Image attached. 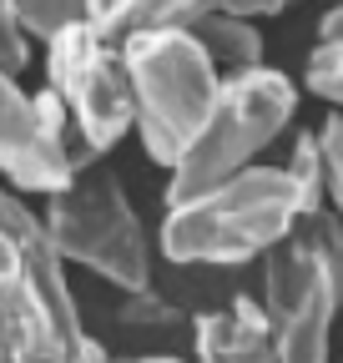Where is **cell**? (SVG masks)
<instances>
[{"label":"cell","mask_w":343,"mask_h":363,"mask_svg":"<svg viewBox=\"0 0 343 363\" xmlns=\"http://www.w3.org/2000/svg\"><path fill=\"white\" fill-rule=\"evenodd\" d=\"M46 217L0 187V363H91L101 343L81 328Z\"/></svg>","instance_id":"obj_1"},{"label":"cell","mask_w":343,"mask_h":363,"mask_svg":"<svg viewBox=\"0 0 343 363\" xmlns=\"http://www.w3.org/2000/svg\"><path fill=\"white\" fill-rule=\"evenodd\" d=\"M318 40H343V0L318 21Z\"/></svg>","instance_id":"obj_17"},{"label":"cell","mask_w":343,"mask_h":363,"mask_svg":"<svg viewBox=\"0 0 343 363\" xmlns=\"http://www.w3.org/2000/svg\"><path fill=\"white\" fill-rule=\"evenodd\" d=\"M91 363H177V358H106V353H101V358H91Z\"/></svg>","instance_id":"obj_19"},{"label":"cell","mask_w":343,"mask_h":363,"mask_svg":"<svg viewBox=\"0 0 343 363\" xmlns=\"http://www.w3.org/2000/svg\"><path fill=\"white\" fill-rule=\"evenodd\" d=\"M30 30H26V16H21V6L16 0H0V71H11V76H21L26 66H30Z\"/></svg>","instance_id":"obj_14"},{"label":"cell","mask_w":343,"mask_h":363,"mask_svg":"<svg viewBox=\"0 0 343 363\" xmlns=\"http://www.w3.org/2000/svg\"><path fill=\"white\" fill-rule=\"evenodd\" d=\"M308 217L288 167H242L207 192L167 202L162 252L177 267H237L268 257Z\"/></svg>","instance_id":"obj_2"},{"label":"cell","mask_w":343,"mask_h":363,"mask_svg":"<svg viewBox=\"0 0 343 363\" xmlns=\"http://www.w3.org/2000/svg\"><path fill=\"white\" fill-rule=\"evenodd\" d=\"M187 30L207 45V56L218 61L223 76L263 66V35H257V26L247 16H207V21L187 26Z\"/></svg>","instance_id":"obj_11"},{"label":"cell","mask_w":343,"mask_h":363,"mask_svg":"<svg viewBox=\"0 0 343 363\" xmlns=\"http://www.w3.org/2000/svg\"><path fill=\"white\" fill-rule=\"evenodd\" d=\"M293 111H298V91L283 71L252 66V71L223 76L218 101H212L202 131L192 136V147L177 157V167L167 177V202L207 192L218 182L237 177L242 167H252L283 136Z\"/></svg>","instance_id":"obj_5"},{"label":"cell","mask_w":343,"mask_h":363,"mask_svg":"<svg viewBox=\"0 0 343 363\" xmlns=\"http://www.w3.org/2000/svg\"><path fill=\"white\" fill-rule=\"evenodd\" d=\"M126 76L137 101V136L157 167H177V157L202 131L212 101H218L223 71L207 56V45L187 26H152L121 35Z\"/></svg>","instance_id":"obj_4"},{"label":"cell","mask_w":343,"mask_h":363,"mask_svg":"<svg viewBox=\"0 0 343 363\" xmlns=\"http://www.w3.org/2000/svg\"><path fill=\"white\" fill-rule=\"evenodd\" d=\"M308 86L323 101L343 106V40H318V51L308 56Z\"/></svg>","instance_id":"obj_15"},{"label":"cell","mask_w":343,"mask_h":363,"mask_svg":"<svg viewBox=\"0 0 343 363\" xmlns=\"http://www.w3.org/2000/svg\"><path fill=\"white\" fill-rule=\"evenodd\" d=\"M263 308L283 363H328L343 313V217L333 207L308 212L263 257Z\"/></svg>","instance_id":"obj_3"},{"label":"cell","mask_w":343,"mask_h":363,"mask_svg":"<svg viewBox=\"0 0 343 363\" xmlns=\"http://www.w3.org/2000/svg\"><path fill=\"white\" fill-rule=\"evenodd\" d=\"M46 233L71 267H86L126 298L152 293V242L111 167L91 162L66 192L46 197Z\"/></svg>","instance_id":"obj_6"},{"label":"cell","mask_w":343,"mask_h":363,"mask_svg":"<svg viewBox=\"0 0 343 363\" xmlns=\"http://www.w3.org/2000/svg\"><path fill=\"white\" fill-rule=\"evenodd\" d=\"M46 86L61 96L81 152L101 162L126 131H137V101L121 45L96 30V21L66 26L46 40Z\"/></svg>","instance_id":"obj_7"},{"label":"cell","mask_w":343,"mask_h":363,"mask_svg":"<svg viewBox=\"0 0 343 363\" xmlns=\"http://www.w3.org/2000/svg\"><path fill=\"white\" fill-rule=\"evenodd\" d=\"M318 147H323V172H328V202L343 217V116H328L318 126Z\"/></svg>","instance_id":"obj_16"},{"label":"cell","mask_w":343,"mask_h":363,"mask_svg":"<svg viewBox=\"0 0 343 363\" xmlns=\"http://www.w3.org/2000/svg\"><path fill=\"white\" fill-rule=\"evenodd\" d=\"M121 6V0H86V11H91V21H106L111 11Z\"/></svg>","instance_id":"obj_18"},{"label":"cell","mask_w":343,"mask_h":363,"mask_svg":"<svg viewBox=\"0 0 343 363\" xmlns=\"http://www.w3.org/2000/svg\"><path fill=\"white\" fill-rule=\"evenodd\" d=\"M81 167H91V157L81 152L61 96L51 86L30 96L21 76L0 71V177L16 192L56 197L81 177Z\"/></svg>","instance_id":"obj_8"},{"label":"cell","mask_w":343,"mask_h":363,"mask_svg":"<svg viewBox=\"0 0 343 363\" xmlns=\"http://www.w3.org/2000/svg\"><path fill=\"white\" fill-rule=\"evenodd\" d=\"M21 16H26V30L46 45L51 35H61L66 26H81L91 21V11H86V0H16Z\"/></svg>","instance_id":"obj_13"},{"label":"cell","mask_w":343,"mask_h":363,"mask_svg":"<svg viewBox=\"0 0 343 363\" xmlns=\"http://www.w3.org/2000/svg\"><path fill=\"white\" fill-rule=\"evenodd\" d=\"M298 182V192H303V207L318 212L328 207V172H323V147H318V131H298L293 136V152L283 162Z\"/></svg>","instance_id":"obj_12"},{"label":"cell","mask_w":343,"mask_h":363,"mask_svg":"<svg viewBox=\"0 0 343 363\" xmlns=\"http://www.w3.org/2000/svg\"><path fill=\"white\" fill-rule=\"evenodd\" d=\"M197 363H283L263 298L237 293L232 303L197 318Z\"/></svg>","instance_id":"obj_9"},{"label":"cell","mask_w":343,"mask_h":363,"mask_svg":"<svg viewBox=\"0 0 343 363\" xmlns=\"http://www.w3.org/2000/svg\"><path fill=\"white\" fill-rule=\"evenodd\" d=\"M293 0H121V6L96 21V30L106 40H121V35H132V30H152V26H197L207 16H278L288 11Z\"/></svg>","instance_id":"obj_10"}]
</instances>
